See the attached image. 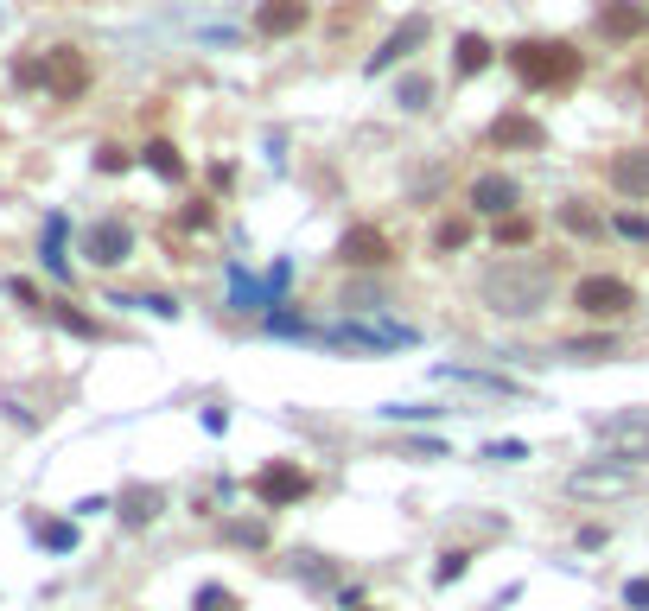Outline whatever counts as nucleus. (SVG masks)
I'll use <instances>...</instances> for the list:
<instances>
[{
    "mask_svg": "<svg viewBox=\"0 0 649 611\" xmlns=\"http://www.w3.org/2000/svg\"><path fill=\"white\" fill-rule=\"evenodd\" d=\"M478 293H484V306L497 312V319H535V312L554 300V268L548 261L503 255V261H490L478 274Z\"/></svg>",
    "mask_w": 649,
    "mask_h": 611,
    "instance_id": "1",
    "label": "nucleus"
},
{
    "mask_svg": "<svg viewBox=\"0 0 649 611\" xmlns=\"http://www.w3.org/2000/svg\"><path fill=\"white\" fill-rule=\"evenodd\" d=\"M503 58H510V71L529 83V90H573L580 71H586V58L567 39H516Z\"/></svg>",
    "mask_w": 649,
    "mask_h": 611,
    "instance_id": "2",
    "label": "nucleus"
},
{
    "mask_svg": "<svg viewBox=\"0 0 649 611\" xmlns=\"http://www.w3.org/2000/svg\"><path fill=\"white\" fill-rule=\"evenodd\" d=\"M319 344H331V351H395V344H414V331L389 319H344L319 331Z\"/></svg>",
    "mask_w": 649,
    "mask_h": 611,
    "instance_id": "3",
    "label": "nucleus"
},
{
    "mask_svg": "<svg viewBox=\"0 0 649 611\" xmlns=\"http://www.w3.org/2000/svg\"><path fill=\"white\" fill-rule=\"evenodd\" d=\"M573 306H580L586 319H624V312L637 306V293H630V281H618V274H586V281L573 287Z\"/></svg>",
    "mask_w": 649,
    "mask_h": 611,
    "instance_id": "4",
    "label": "nucleus"
},
{
    "mask_svg": "<svg viewBox=\"0 0 649 611\" xmlns=\"http://www.w3.org/2000/svg\"><path fill=\"white\" fill-rule=\"evenodd\" d=\"M255 497L268 503V510H287V503L312 497V471H306V465H293V459H274V465H261V471H255Z\"/></svg>",
    "mask_w": 649,
    "mask_h": 611,
    "instance_id": "5",
    "label": "nucleus"
},
{
    "mask_svg": "<svg viewBox=\"0 0 649 611\" xmlns=\"http://www.w3.org/2000/svg\"><path fill=\"white\" fill-rule=\"evenodd\" d=\"M338 261H344V268H389V261H395V242L382 236L376 223H357V230H344Z\"/></svg>",
    "mask_w": 649,
    "mask_h": 611,
    "instance_id": "6",
    "label": "nucleus"
},
{
    "mask_svg": "<svg viewBox=\"0 0 649 611\" xmlns=\"http://www.w3.org/2000/svg\"><path fill=\"white\" fill-rule=\"evenodd\" d=\"M490 147H503V153H541V147H548V128H541L535 115L510 109V115L490 121Z\"/></svg>",
    "mask_w": 649,
    "mask_h": 611,
    "instance_id": "7",
    "label": "nucleus"
},
{
    "mask_svg": "<svg viewBox=\"0 0 649 611\" xmlns=\"http://www.w3.org/2000/svg\"><path fill=\"white\" fill-rule=\"evenodd\" d=\"M39 83L58 96H83V83H90V64L77 58V51H51V58L39 64Z\"/></svg>",
    "mask_w": 649,
    "mask_h": 611,
    "instance_id": "8",
    "label": "nucleus"
},
{
    "mask_svg": "<svg viewBox=\"0 0 649 611\" xmlns=\"http://www.w3.org/2000/svg\"><path fill=\"white\" fill-rule=\"evenodd\" d=\"M599 32L605 39H643L649 32V7L643 0H605L599 7Z\"/></svg>",
    "mask_w": 649,
    "mask_h": 611,
    "instance_id": "9",
    "label": "nucleus"
},
{
    "mask_svg": "<svg viewBox=\"0 0 649 611\" xmlns=\"http://www.w3.org/2000/svg\"><path fill=\"white\" fill-rule=\"evenodd\" d=\"M611 191L618 198H649V147H624L611 160Z\"/></svg>",
    "mask_w": 649,
    "mask_h": 611,
    "instance_id": "10",
    "label": "nucleus"
},
{
    "mask_svg": "<svg viewBox=\"0 0 649 611\" xmlns=\"http://www.w3.org/2000/svg\"><path fill=\"white\" fill-rule=\"evenodd\" d=\"M306 26V0H261L255 7V32L261 39H287V32Z\"/></svg>",
    "mask_w": 649,
    "mask_h": 611,
    "instance_id": "11",
    "label": "nucleus"
},
{
    "mask_svg": "<svg viewBox=\"0 0 649 611\" xmlns=\"http://www.w3.org/2000/svg\"><path fill=\"white\" fill-rule=\"evenodd\" d=\"M134 255V236H128V223H96V230H90V261H96V268H121V261H128Z\"/></svg>",
    "mask_w": 649,
    "mask_h": 611,
    "instance_id": "12",
    "label": "nucleus"
},
{
    "mask_svg": "<svg viewBox=\"0 0 649 611\" xmlns=\"http://www.w3.org/2000/svg\"><path fill=\"white\" fill-rule=\"evenodd\" d=\"M471 211H478V217H510V211H516V179L484 172V179L471 185Z\"/></svg>",
    "mask_w": 649,
    "mask_h": 611,
    "instance_id": "13",
    "label": "nucleus"
},
{
    "mask_svg": "<svg viewBox=\"0 0 649 611\" xmlns=\"http://www.w3.org/2000/svg\"><path fill=\"white\" fill-rule=\"evenodd\" d=\"M414 45H427V20H408L401 32H389V39H382V51L370 58V71H389V64L414 58Z\"/></svg>",
    "mask_w": 649,
    "mask_h": 611,
    "instance_id": "14",
    "label": "nucleus"
},
{
    "mask_svg": "<svg viewBox=\"0 0 649 611\" xmlns=\"http://www.w3.org/2000/svg\"><path fill=\"white\" fill-rule=\"evenodd\" d=\"M160 491H153V484H134V491H121V522H134V529H140V522H153V516H160Z\"/></svg>",
    "mask_w": 649,
    "mask_h": 611,
    "instance_id": "15",
    "label": "nucleus"
},
{
    "mask_svg": "<svg viewBox=\"0 0 649 611\" xmlns=\"http://www.w3.org/2000/svg\"><path fill=\"white\" fill-rule=\"evenodd\" d=\"M452 51H459V58H452V77H478L484 64H490V39H478V32H465Z\"/></svg>",
    "mask_w": 649,
    "mask_h": 611,
    "instance_id": "16",
    "label": "nucleus"
},
{
    "mask_svg": "<svg viewBox=\"0 0 649 611\" xmlns=\"http://www.w3.org/2000/svg\"><path fill=\"white\" fill-rule=\"evenodd\" d=\"M599 433H605V440H611V452H618L624 465H643V459H649V433H624L618 421H611V427L599 421Z\"/></svg>",
    "mask_w": 649,
    "mask_h": 611,
    "instance_id": "17",
    "label": "nucleus"
},
{
    "mask_svg": "<svg viewBox=\"0 0 649 611\" xmlns=\"http://www.w3.org/2000/svg\"><path fill=\"white\" fill-rule=\"evenodd\" d=\"M573 491H630V471H573Z\"/></svg>",
    "mask_w": 649,
    "mask_h": 611,
    "instance_id": "18",
    "label": "nucleus"
},
{
    "mask_svg": "<svg viewBox=\"0 0 649 611\" xmlns=\"http://www.w3.org/2000/svg\"><path fill=\"white\" fill-rule=\"evenodd\" d=\"M147 166L160 172V179H185V160H179V147H172V141H147Z\"/></svg>",
    "mask_w": 649,
    "mask_h": 611,
    "instance_id": "19",
    "label": "nucleus"
},
{
    "mask_svg": "<svg viewBox=\"0 0 649 611\" xmlns=\"http://www.w3.org/2000/svg\"><path fill=\"white\" fill-rule=\"evenodd\" d=\"M465 242H471V217H446L440 230H433V249H440V255H452V249H465Z\"/></svg>",
    "mask_w": 649,
    "mask_h": 611,
    "instance_id": "20",
    "label": "nucleus"
},
{
    "mask_svg": "<svg viewBox=\"0 0 649 611\" xmlns=\"http://www.w3.org/2000/svg\"><path fill=\"white\" fill-rule=\"evenodd\" d=\"M39 541L51 554H70V548H77V522H39Z\"/></svg>",
    "mask_w": 649,
    "mask_h": 611,
    "instance_id": "21",
    "label": "nucleus"
},
{
    "mask_svg": "<svg viewBox=\"0 0 649 611\" xmlns=\"http://www.w3.org/2000/svg\"><path fill=\"white\" fill-rule=\"evenodd\" d=\"M529 236H535V223H529V217H516V211H510V217H497V242H503V249H522Z\"/></svg>",
    "mask_w": 649,
    "mask_h": 611,
    "instance_id": "22",
    "label": "nucleus"
},
{
    "mask_svg": "<svg viewBox=\"0 0 649 611\" xmlns=\"http://www.w3.org/2000/svg\"><path fill=\"white\" fill-rule=\"evenodd\" d=\"M427 96H433L427 77H401V83H395V102H401V109H427Z\"/></svg>",
    "mask_w": 649,
    "mask_h": 611,
    "instance_id": "23",
    "label": "nucleus"
},
{
    "mask_svg": "<svg viewBox=\"0 0 649 611\" xmlns=\"http://www.w3.org/2000/svg\"><path fill=\"white\" fill-rule=\"evenodd\" d=\"M560 223H567V230H573V236H605V223H599V217H592V211H586V204H567V211H560Z\"/></svg>",
    "mask_w": 649,
    "mask_h": 611,
    "instance_id": "24",
    "label": "nucleus"
},
{
    "mask_svg": "<svg viewBox=\"0 0 649 611\" xmlns=\"http://www.w3.org/2000/svg\"><path fill=\"white\" fill-rule=\"evenodd\" d=\"M465 567H471V554H465V548H446V554H440V567H433V580L452 586V580H465Z\"/></svg>",
    "mask_w": 649,
    "mask_h": 611,
    "instance_id": "25",
    "label": "nucleus"
},
{
    "mask_svg": "<svg viewBox=\"0 0 649 611\" xmlns=\"http://www.w3.org/2000/svg\"><path fill=\"white\" fill-rule=\"evenodd\" d=\"M191 611H236V592H230V586H198Z\"/></svg>",
    "mask_w": 649,
    "mask_h": 611,
    "instance_id": "26",
    "label": "nucleus"
},
{
    "mask_svg": "<svg viewBox=\"0 0 649 611\" xmlns=\"http://www.w3.org/2000/svg\"><path fill=\"white\" fill-rule=\"evenodd\" d=\"M115 306H147L153 319H179V300H166V293H134V300H115Z\"/></svg>",
    "mask_w": 649,
    "mask_h": 611,
    "instance_id": "27",
    "label": "nucleus"
},
{
    "mask_svg": "<svg viewBox=\"0 0 649 611\" xmlns=\"http://www.w3.org/2000/svg\"><path fill=\"white\" fill-rule=\"evenodd\" d=\"M567 351L573 357H618V338H611V331H605V338H573Z\"/></svg>",
    "mask_w": 649,
    "mask_h": 611,
    "instance_id": "28",
    "label": "nucleus"
},
{
    "mask_svg": "<svg viewBox=\"0 0 649 611\" xmlns=\"http://www.w3.org/2000/svg\"><path fill=\"white\" fill-rule=\"evenodd\" d=\"M484 459H497V465H516V459H529V446H522V440H490V446H484Z\"/></svg>",
    "mask_w": 649,
    "mask_h": 611,
    "instance_id": "29",
    "label": "nucleus"
},
{
    "mask_svg": "<svg viewBox=\"0 0 649 611\" xmlns=\"http://www.w3.org/2000/svg\"><path fill=\"white\" fill-rule=\"evenodd\" d=\"M382 414H389V421H433V414H440V408H420V401H408V408H401V401H389V408H382Z\"/></svg>",
    "mask_w": 649,
    "mask_h": 611,
    "instance_id": "30",
    "label": "nucleus"
},
{
    "mask_svg": "<svg viewBox=\"0 0 649 611\" xmlns=\"http://www.w3.org/2000/svg\"><path fill=\"white\" fill-rule=\"evenodd\" d=\"M58 325L77 331V338H96V319H83V312H70V306H58Z\"/></svg>",
    "mask_w": 649,
    "mask_h": 611,
    "instance_id": "31",
    "label": "nucleus"
},
{
    "mask_svg": "<svg viewBox=\"0 0 649 611\" xmlns=\"http://www.w3.org/2000/svg\"><path fill=\"white\" fill-rule=\"evenodd\" d=\"M230 541H249V548H261V541H268V529H261V522H230Z\"/></svg>",
    "mask_w": 649,
    "mask_h": 611,
    "instance_id": "32",
    "label": "nucleus"
},
{
    "mask_svg": "<svg viewBox=\"0 0 649 611\" xmlns=\"http://www.w3.org/2000/svg\"><path fill=\"white\" fill-rule=\"evenodd\" d=\"M611 230H618V236H630V242H649V217H618Z\"/></svg>",
    "mask_w": 649,
    "mask_h": 611,
    "instance_id": "33",
    "label": "nucleus"
},
{
    "mask_svg": "<svg viewBox=\"0 0 649 611\" xmlns=\"http://www.w3.org/2000/svg\"><path fill=\"white\" fill-rule=\"evenodd\" d=\"M624 605H630V611H649V580H630V586H624Z\"/></svg>",
    "mask_w": 649,
    "mask_h": 611,
    "instance_id": "34",
    "label": "nucleus"
},
{
    "mask_svg": "<svg viewBox=\"0 0 649 611\" xmlns=\"http://www.w3.org/2000/svg\"><path fill=\"white\" fill-rule=\"evenodd\" d=\"M7 293H13V300H20V306H39V287H32V281H13Z\"/></svg>",
    "mask_w": 649,
    "mask_h": 611,
    "instance_id": "35",
    "label": "nucleus"
}]
</instances>
